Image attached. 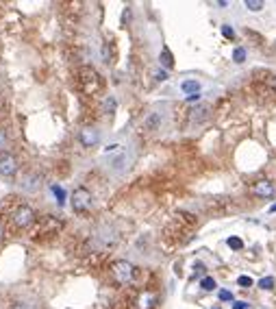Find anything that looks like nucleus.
Returning <instances> with one entry per match:
<instances>
[{"label": "nucleus", "mask_w": 276, "mask_h": 309, "mask_svg": "<svg viewBox=\"0 0 276 309\" xmlns=\"http://www.w3.org/2000/svg\"><path fill=\"white\" fill-rule=\"evenodd\" d=\"M78 83L85 94H96L102 87V79L92 66H83V68H78Z\"/></svg>", "instance_id": "1"}, {"label": "nucleus", "mask_w": 276, "mask_h": 309, "mask_svg": "<svg viewBox=\"0 0 276 309\" xmlns=\"http://www.w3.org/2000/svg\"><path fill=\"white\" fill-rule=\"evenodd\" d=\"M111 274L120 286H126V283H131L135 279V266L131 262H126V259H118V262L111 264Z\"/></svg>", "instance_id": "2"}, {"label": "nucleus", "mask_w": 276, "mask_h": 309, "mask_svg": "<svg viewBox=\"0 0 276 309\" xmlns=\"http://www.w3.org/2000/svg\"><path fill=\"white\" fill-rule=\"evenodd\" d=\"M92 192H89L87 188H76L74 192H72V200H70V205L72 209L76 211V214H85V211L92 207Z\"/></svg>", "instance_id": "3"}, {"label": "nucleus", "mask_w": 276, "mask_h": 309, "mask_svg": "<svg viewBox=\"0 0 276 309\" xmlns=\"http://www.w3.org/2000/svg\"><path fill=\"white\" fill-rule=\"evenodd\" d=\"M35 220H37V216H35V211L31 209L29 205H20L18 209L13 211V224L18 226V229H29Z\"/></svg>", "instance_id": "4"}, {"label": "nucleus", "mask_w": 276, "mask_h": 309, "mask_svg": "<svg viewBox=\"0 0 276 309\" xmlns=\"http://www.w3.org/2000/svg\"><path fill=\"white\" fill-rule=\"evenodd\" d=\"M78 142L83 144L85 148H94V146L100 142V131H98V128H94V126H85V128H80V133H78Z\"/></svg>", "instance_id": "5"}, {"label": "nucleus", "mask_w": 276, "mask_h": 309, "mask_svg": "<svg viewBox=\"0 0 276 309\" xmlns=\"http://www.w3.org/2000/svg\"><path fill=\"white\" fill-rule=\"evenodd\" d=\"M18 172V159L13 154H3L0 157V174L3 176H13Z\"/></svg>", "instance_id": "6"}, {"label": "nucleus", "mask_w": 276, "mask_h": 309, "mask_svg": "<svg viewBox=\"0 0 276 309\" xmlns=\"http://www.w3.org/2000/svg\"><path fill=\"white\" fill-rule=\"evenodd\" d=\"M253 192H255V196H259V198H274L276 188H274L272 181H257L253 185Z\"/></svg>", "instance_id": "7"}, {"label": "nucleus", "mask_w": 276, "mask_h": 309, "mask_svg": "<svg viewBox=\"0 0 276 309\" xmlns=\"http://www.w3.org/2000/svg\"><path fill=\"white\" fill-rule=\"evenodd\" d=\"M159 126H161V113H157V111L148 113V116H146V118L142 120V131L152 133V131H157Z\"/></svg>", "instance_id": "8"}, {"label": "nucleus", "mask_w": 276, "mask_h": 309, "mask_svg": "<svg viewBox=\"0 0 276 309\" xmlns=\"http://www.w3.org/2000/svg\"><path fill=\"white\" fill-rule=\"evenodd\" d=\"M20 185H22L24 192H37L39 185H42V176H39V174H26L22 178Z\"/></svg>", "instance_id": "9"}, {"label": "nucleus", "mask_w": 276, "mask_h": 309, "mask_svg": "<svg viewBox=\"0 0 276 309\" xmlns=\"http://www.w3.org/2000/svg\"><path fill=\"white\" fill-rule=\"evenodd\" d=\"M157 305V294L155 292H142L137 298V309H152Z\"/></svg>", "instance_id": "10"}, {"label": "nucleus", "mask_w": 276, "mask_h": 309, "mask_svg": "<svg viewBox=\"0 0 276 309\" xmlns=\"http://www.w3.org/2000/svg\"><path fill=\"white\" fill-rule=\"evenodd\" d=\"M181 89L185 94H189V96L191 94H200V83H198V81H183Z\"/></svg>", "instance_id": "11"}, {"label": "nucleus", "mask_w": 276, "mask_h": 309, "mask_svg": "<svg viewBox=\"0 0 276 309\" xmlns=\"http://www.w3.org/2000/svg\"><path fill=\"white\" fill-rule=\"evenodd\" d=\"M116 109H118V100L113 98V96L104 98V102H102V113H116Z\"/></svg>", "instance_id": "12"}, {"label": "nucleus", "mask_w": 276, "mask_h": 309, "mask_svg": "<svg viewBox=\"0 0 276 309\" xmlns=\"http://www.w3.org/2000/svg\"><path fill=\"white\" fill-rule=\"evenodd\" d=\"M207 116H209V107H207V105H202V107H196V109H194L191 120H194V122H202Z\"/></svg>", "instance_id": "13"}, {"label": "nucleus", "mask_w": 276, "mask_h": 309, "mask_svg": "<svg viewBox=\"0 0 276 309\" xmlns=\"http://www.w3.org/2000/svg\"><path fill=\"white\" fill-rule=\"evenodd\" d=\"M161 63H163L165 68H172L174 66V59H172V53L168 50V48H163V55H161Z\"/></svg>", "instance_id": "14"}, {"label": "nucleus", "mask_w": 276, "mask_h": 309, "mask_svg": "<svg viewBox=\"0 0 276 309\" xmlns=\"http://www.w3.org/2000/svg\"><path fill=\"white\" fill-rule=\"evenodd\" d=\"M200 288L205 290V292H211V290H215V279H211V276H205V279L200 281Z\"/></svg>", "instance_id": "15"}, {"label": "nucleus", "mask_w": 276, "mask_h": 309, "mask_svg": "<svg viewBox=\"0 0 276 309\" xmlns=\"http://www.w3.org/2000/svg\"><path fill=\"white\" fill-rule=\"evenodd\" d=\"M7 146H9V137H7L5 128H0V154H7Z\"/></svg>", "instance_id": "16"}, {"label": "nucleus", "mask_w": 276, "mask_h": 309, "mask_svg": "<svg viewBox=\"0 0 276 309\" xmlns=\"http://www.w3.org/2000/svg\"><path fill=\"white\" fill-rule=\"evenodd\" d=\"M233 59H235V63H243V61H246V50H243V48H235Z\"/></svg>", "instance_id": "17"}, {"label": "nucleus", "mask_w": 276, "mask_h": 309, "mask_svg": "<svg viewBox=\"0 0 276 309\" xmlns=\"http://www.w3.org/2000/svg\"><path fill=\"white\" fill-rule=\"evenodd\" d=\"M246 9H250V11H261V9H263V3H261V0H246Z\"/></svg>", "instance_id": "18"}, {"label": "nucleus", "mask_w": 276, "mask_h": 309, "mask_svg": "<svg viewBox=\"0 0 276 309\" xmlns=\"http://www.w3.org/2000/svg\"><path fill=\"white\" fill-rule=\"evenodd\" d=\"M226 244H229L233 250H241V248H243V242H241L239 238H229V242H226Z\"/></svg>", "instance_id": "19"}, {"label": "nucleus", "mask_w": 276, "mask_h": 309, "mask_svg": "<svg viewBox=\"0 0 276 309\" xmlns=\"http://www.w3.org/2000/svg\"><path fill=\"white\" fill-rule=\"evenodd\" d=\"M259 288H263V290H272V288H274V279H272V276H265V279L259 281Z\"/></svg>", "instance_id": "20"}, {"label": "nucleus", "mask_w": 276, "mask_h": 309, "mask_svg": "<svg viewBox=\"0 0 276 309\" xmlns=\"http://www.w3.org/2000/svg\"><path fill=\"white\" fill-rule=\"evenodd\" d=\"M7 309H33L31 305H26V303H20V300H15V303H11Z\"/></svg>", "instance_id": "21"}, {"label": "nucleus", "mask_w": 276, "mask_h": 309, "mask_svg": "<svg viewBox=\"0 0 276 309\" xmlns=\"http://www.w3.org/2000/svg\"><path fill=\"white\" fill-rule=\"evenodd\" d=\"M222 35L229 37V39H233V37H235V31L229 27V24H224V27H222Z\"/></svg>", "instance_id": "22"}, {"label": "nucleus", "mask_w": 276, "mask_h": 309, "mask_svg": "<svg viewBox=\"0 0 276 309\" xmlns=\"http://www.w3.org/2000/svg\"><path fill=\"white\" fill-rule=\"evenodd\" d=\"M239 286L250 288V286H253V279H250V276H239Z\"/></svg>", "instance_id": "23"}, {"label": "nucleus", "mask_w": 276, "mask_h": 309, "mask_svg": "<svg viewBox=\"0 0 276 309\" xmlns=\"http://www.w3.org/2000/svg\"><path fill=\"white\" fill-rule=\"evenodd\" d=\"M155 79H157V81H165V79H168V72H165V70L155 72Z\"/></svg>", "instance_id": "24"}, {"label": "nucleus", "mask_w": 276, "mask_h": 309, "mask_svg": "<svg viewBox=\"0 0 276 309\" xmlns=\"http://www.w3.org/2000/svg\"><path fill=\"white\" fill-rule=\"evenodd\" d=\"M220 300H233V294H231V292H226V290H222L220 292Z\"/></svg>", "instance_id": "25"}, {"label": "nucleus", "mask_w": 276, "mask_h": 309, "mask_svg": "<svg viewBox=\"0 0 276 309\" xmlns=\"http://www.w3.org/2000/svg\"><path fill=\"white\" fill-rule=\"evenodd\" d=\"M102 59H104V63H109V48H107V44L102 46Z\"/></svg>", "instance_id": "26"}, {"label": "nucleus", "mask_w": 276, "mask_h": 309, "mask_svg": "<svg viewBox=\"0 0 276 309\" xmlns=\"http://www.w3.org/2000/svg\"><path fill=\"white\" fill-rule=\"evenodd\" d=\"M248 307V303H243V300H237V303L233 305V309H246Z\"/></svg>", "instance_id": "27"}, {"label": "nucleus", "mask_w": 276, "mask_h": 309, "mask_svg": "<svg viewBox=\"0 0 276 309\" xmlns=\"http://www.w3.org/2000/svg\"><path fill=\"white\" fill-rule=\"evenodd\" d=\"M52 192L57 194V196H59V198H63V190L61 188H57V185H54V188H52Z\"/></svg>", "instance_id": "28"}, {"label": "nucleus", "mask_w": 276, "mask_h": 309, "mask_svg": "<svg viewBox=\"0 0 276 309\" xmlns=\"http://www.w3.org/2000/svg\"><path fill=\"white\" fill-rule=\"evenodd\" d=\"M187 100H189V102H194V100H200V94H191V96H187Z\"/></svg>", "instance_id": "29"}, {"label": "nucleus", "mask_w": 276, "mask_h": 309, "mask_svg": "<svg viewBox=\"0 0 276 309\" xmlns=\"http://www.w3.org/2000/svg\"><path fill=\"white\" fill-rule=\"evenodd\" d=\"M0 238H3V224H0Z\"/></svg>", "instance_id": "30"}]
</instances>
